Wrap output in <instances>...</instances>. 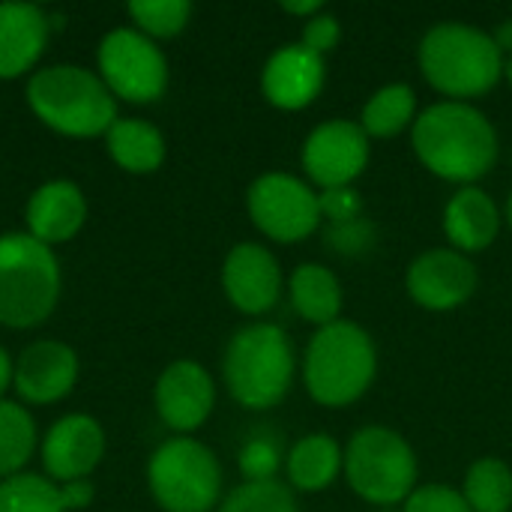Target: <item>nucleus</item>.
<instances>
[{
    "instance_id": "obj_41",
    "label": "nucleus",
    "mask_w": 512,
    "mask_h": 512,
    "mask_svg": "<svg viewBox=\"0 0 512 512\" xmlns=\"http://www.w3.org/2000/svg\"><path fill=\"white\" fill-rule=\"evenodd\" d=\"M381 512H396V510H381Z\"/></svg>"
},
{
    "instance_id": "obj_39",
    "label": "nucleus",
    "mask_w": 512,
    "mask_h": 512,
    "mask_svg": "<svg viewBox=\"0 0 512 512\" xmlns=\"http://www.w3.org/2000/svg\"><path fill=\"white\" fill-rule=\"evenodd\" d=\"M504 219H507V225H510V231H512V192H510V198H507V207H504Z\"/></svg>"
},
{
    "instance_id": "obj_24",
    "label": "nucleus",
    "mask_w": 512,
    "mask_h": 512,
    "mask_svg": "<svg viewBox=\"0 0 512 512\" xmlns=\"http://www.w3.org/2000/svg\"><path fill=\"white\" fill-rule=\"evenodd\" d=\"M417 120V93L405 81L384 84L360 111V126L369 138H396Z\"/></svg>"
},
{
    "instance_id": "obj_4",
    "label": "nucleus",
    "mask_w": 512,
    "mask_h": 512,
    "mask_svg": "<svg viewBox=\"0 0 512 512\" xmlns=\"http://www.w3.org/2000/svg\"><path fill=\"white\" fill-rule=\"evenodd\" d=\"M378 375V348L366 327L339 318L315 330L303 354V387L321 408L339 411L360 402Z\"/></svg>"
},
{
    "instance_id": "obj_17",
    "label": "nucleus",
    "mask_w": 512,
    "mask_h": 512,
    "mask_svg": "<svg viewBox=\"0 0 512 512\" xmlns=\"http://www.w3.org/2000/svg\"><path fill=\"white\" fill-rule=\"evenodd\" d=\"M327 84L324 57L312 54L300 42L276 48L261 69V93L279 111L309 108Z\"/></svg>"
},
{
    "instance_id": "obj_10",
    "label": "nucleus",
    "mask_w": 512,
    "mask_h": 512,
    "mask_svg": "<svg viewBox=\"0 0 512 512\" xmlns=\"http://www.w3.org/2000/svg\"><path fill=\"white\" fill-rule=\"evenodd\" d=\"M246 210L252 225L282 246L303 243L321 228V201L315 186L285 171L255 177L246 189Z\"/></svg>"
},
{
    "instance_id": "obj_23",
    "label": "nucleus",
    "mask_w": 512,
    "mask_h": 512,
    "mask_svg": "<svg viewBox=\"0 0 512 512\" xmlns=\"http://www.w3.org/2000/svg\"><path fill=\"white\" fill-rule=\"evenodd\" d=\"M345 468V450L339 447L336 438L324 432L303 435L285 456V474L288 486L306 495L330 489Z\"/></svg>"
},
{
    "instance_id": "obj_15",
    "label": "nucleus",
    "mask_w": 512,
    "mask_h": 512,
    "mask_svg": "<svg viewBox=\"0 0 512 512\" xmlns=\"http://www.w3.org/2000/svg\"><path fill=\"white\" fill-rule=\"evenodd\" d=\"M222 291L240 315H267L285 291L279 258L264 243L252 240L231 246L222 261Z\"/></svg>"
},
{
    "instance_id": "obj_21",
    "label": "nucleus",
    "mask_w": 512,
    "mask_h": 512,
    "mask_svg": "<svg viewBox=\"0 0 512 512\" xmlns=\"http://www.w3.org/2000/svg\"><path fill=\"white\" fill-rule=\"evenodd\" d=\"M102 138L108 159L126 174H156L168 156V141L162 129L141 117H117Z\"/></svg>"
},
{
    "instance_id": "obj_34",
    "label": "nucleus",
    "mask_w": 512,
    "mask_h": 512,
    "mask_svg": "<svg viewBox=\"0 0 512 512\" xmlns=\"http://www.w3.org/2000/svg\"><path fill=\"white\" fill-rule=\"evenodd\" d=\"M330 243H333V249L348 252V255L363 252V249L372 246V225H366L363 219L348 222V225H333L330 228Z\"/></svg>"
},
{
    "instance_id": "obj_8",
    "label": "nucleus",
    "mask_w": 512,
    "mask_h": 512,
    "mask_svg": "<svg viewBox=\"0 0 512 512\" xmlns=\"http://www.w3.org/2000/svg\"><path fill=\"white\" fill-rule=\"evenodd\" d=\"M147 489L162 512H213L222 504V465L204 441L174 435L150 453Z\"/></svg>"
},
{
    "instance_id": "obj_11",
    "label": "nucleus",
    "mask_w": 512,
    "mask_h": 512,
    "mask_svg": "<svg viewBox=\"0 0 512 512\" xmlns=\"http://www.w3.org/2000/svg\"><path fill=\"white\" fill-rule=\"evenodd\" d=\"M372 138L363 132L357 120H324L318 123L303 141V171L312 186L324 189H345L366 171L372 156Z\"/></svg>"
},
{
    "instance_id": "obj_22",
    "label": "nucleus",
    "mask_w": 512,
    "mask_h": 512,
    "mask_svg": "<svg viewBox=\"0 0 512 512\" xmlns=\"http://www.w3.org/2000/svg\"><path fill=\"white\" fill-rule=\"evenodd\" d=\"M288 297H291V306L294 312L315 324L318 330L327 327V324H336L342 318V303H345V294H342V282L339 276L324 267V264H315V261H306V264H297L294 273L288 276Z\"/></svg>"
},
{
    "instance_id": "obj_16",
    "label": "nucleus",
    "mask_w": 512,
    "mask_h": 512,
    "mask_svg": "<svg viewBox=\"0 0 512 512\" xmlns=\"http://www.w3.org/2000/svg\"><path fill=\"white\" fill-rule=\"evenodd\" d=\"M81 360L69 342L60 339H36L21 348L15 357V381L21 405H57L78 384Z\"/></svg>"
},
{
    "instance_id": "obj_6",
    "label": "nucleus",
    "mask_w": 512,
    "mask_h": 512,
    "mask_svg": "<svg viewBox=\"0 0 512 512\" xmlns=\"http://www.w3.org/2000/svg\"><path fill=\"white\" fill-rule=\"evenodd\" d=\"M63 273L51 246L27 231L0 234V327L33 330L60 303Z\"/></svg>"
},
{
    "instance_id": "obj_3",
    "label": "nucleus",
    "mask_w": 512,
    "mask_h": 512,
    "mask_svg": "<svg viewBox=\"0 0 512 512\" xmlns=\"http://www.w3.org/2000/svg\"><path fill=\"white\" fill-rule=\"evenodd\" d=\"M504 63L507 57L492 33L465 21H441L429 27L417 48L423 78L450 102L486 96L504 78Z\"/></svg>"
},
{
    "instance_id": "obj_2",
    "label": "nucleus",
    "mask_w": 512,
    "mask_h": 512,
    "mask_svg": "<svg viewBox=\"0 0 512 512\" xmlns=\"http://www.w3.org/2000/svg\"><path fill=\"white\" fill-rule=\"evenodd\" d=\"M24 99L42 126L66 138L105 135L120 117L117 99L99 72L81 63L39 66L24 84Z\"/></svg>"
},
{
    "instance_id": "obj_5",
    "label": "nucleus",
    "mask_w": 512,
    "mask_h": 512,
    "mask_svg": "<svg viewBox=\"0 0 512 512\" xmlns=\"http://www.w3.org/2000/svg\"><path fill=\"white\" fill-rule=\"evenodd\" d=\"M297 360L288 333L270 321H252L225 345L222 381L228 396L246 411L276 408L294 384Z\"/></svg>"
},
{
    "instance_id": "obj_31",
    "label": "nucleus",
    "mask_w": 512,
    "mask_h": 512,
    "mask_svg": "<svg viewBox=\"0 0 512 512\" xmlns=\"http://www.w3.org/2000/svg\"><path fill=\"white\" fill-rule=\"evenodd\" d=\"M279 471V450L270 438H252L240 450V474L246 483L276 480Z\"/></svg>"
},
{
    "instance_id": "obj_13",
    "label": "nucleus",
    "mask_w": 512,
    "mask_h": 512,
    "mask_svg": "<svg viewBox=\"0 0 512 512\" xmlns=\"http://www.w3.org/2000/svg\"><path fill=\"white\" fill-rule=\"evenodd\" d=\"M477 267L468 255L456 249H426L408 264L405 291L408 297L429 312H453L465 306L477 291Z\"/></svg>"
},
{
    "instance_id": "obj_26",
    "label": "nucleus",
    "mask_w": 512,
    "mask_h": 512,
    "mask_svg": "<svg viewBox=\"0 0 512 512\" xmlns=\"http://www.w3.org/2000/svg\"><path fill=\"white\" fill-rule=\"evenodd\" d=\"M462 495L471 512L512 510V468L498 456H483L465 471Z\"/></svg>"
},
{
    "instance_id": "obj_36",
    "label": "nucleus",
    "mask_w": 512,
    "mask_h": 512,
    "mask_svg": "<svg viewBox=\"0 0 512 512\" xmlns=\"http://www.w3.org/2000/svg\"><path fill=\"white\" fill-rule=\"evenodd\" d=\"M282 12H288V15H294V18H303V21H309L312 15L324 12V3H321V0H300V3H294V0H285V3H282Z\"/></svg>"
},
{
    "instance_id": "obj_32",
    "label": "nucleus",
    "mask_w": 512,
    "mask_h": 512,
    "mask_svg": "<svg viewBox=\"0 0 512 512\" xmlns=\"http://www.w3.org/2000/svg\"><path fill=\"white\" fill-rule=\"evenodd\" d=\"M318 201H321V219H327L333 225H348L363 216V198L354 186L324 189V192H318Z\"/></svg>"
},
{
    "instance_id": "obj_27",
    "label": "nucleus",
    "mask_w": 512,
    "mask_h": 512,
    "mask_svg": "<svg viewBox=\"0 0 512 512\" xmlns=\"http://www.w3.org/2000/svg\"><path fill=\"white\" fill-rule=\"evenodd\" d=\"M0 512H66V507L54 480L24 471L0 480Z\"/></svg>"
},
{
    "instance_id": "obj_20",
    "label": "nucleus",
    "mask_w": 512,
    "mask_h": 512,
    "mask_svg": "<svg viewBox=\"0 0 512 512\" xmlns=\"http://www.w3.org/2000/svg\"><path fill=\"white\" fill-rule=\"evenodd\" d=\"M501 222L504 213L480 186H459L444 207V237L450 240V249L462 255L486 252L498 240Z\"/></svg>"
},
{
    "instance_id": "obj_28",
    "label": "nucleus",
    "mask_w": 512,
    "mask_h": 512,
    "mask_svg": "<svg viewBox=\"0 0 512 512\" xmlns=\"http://www.w3.org/2000/svg\"><path fill=\"white\" fill-rule=\"evenodd\" d=\"M126 15L135 30L159 42V39H174L189 27L192 3L189 0H132L126 6Z\"/></svg>"
},
{
    "instance_id": "obj_1",
    "label": "nucleus",
    "mask_w": 512,
    "mask_h": 512,
    "mask_svg": "<svg viewBox=\"0 0 512 512\" xmlns=\"http://www.w3.org/2000/svg\"><path fill=\"white\" fill-rule=\"evenodd\" d=\"M411 144L429 174L459 186H477V180L495 168L501 153L495 123L477 105L450 99L417 114Z\"/></svg>"
},
{
    "instance_id": "obj_38",
    "label": "nucleus",
    "mask_w": 512,
    "mask_h": 512,
    "mask_svg": "<svg viewBox=\"0 0 512 512\" xmlns=\"http://www.w3.org/2000/svg\"><path fill=\"white\" fill-rule=\"evenodd\" d=\"M492 39H495V45L501 48L504 57L512 54V18H504V21L492 30Z\"/></svg>"
},
{
    "instance_id": "obj_29",
    "label": "nucleus",
    "mask_w": 512,
    "mask_h": 512,
    "mask_svg": "<svg viewBox=\"0 0 512 512\" xmlns=\"http://www.w3.org/2000/svg\"><path fill=\"white\" fill-rule=\"evenodd\" d=\"M219 512H300L294 489L279 480H261V483H240L231 489Z\"/></svg>"
},
{
    "instance_id": "obj_14",
    "label": "nucleus",
    "mask_w": 512,
    "mask_h": 512,
    "mask_svg": "<svg viewBox=\"0 0 512 512\" xmlns=\"http://www.w3.org/2000/svg\"><path fill=\"white\" fill-rule=\"evenodd\" d=\"M153 408L171 432L192 435L216 408V381L198 360H174L153 384Z\"/></svg>"
},
{
    "instance_id": "obj_19",
    "label": "nucleus",
    "mask_w": 512,
    "mask_h": 512,
    "mask_svg": "<svg viewBox=\"0 0 512 512\" xmlns=\"http://www.w3.org/2000/svg\"><path fill=\"white\" fill-rule=\"evenodd\" d=\"M27 234L45 246H63L78 237L87 222V195L75 180L54 177L39 183L24 204Z\"/></svg>"
},
{
    "instance_id": "obj_25",
    "label": "nucleus",
    "mask_w": 512,
    "mask_h": 512,
    "mask_svg": "<svg viewBox=\"0 0 512 512\" xmlns=\"http://www.w3.org/2000/svg\"><path fill=\"white\" fill-rule=\"evenodd\" d=\"M39 426L27 405L0 399V480L24 474L39 453Z\"/></svg>"
},
{
    "instance_id": "obj_35",
    "label": "nucleus",
    "mask_w": 512,
    "mask_h": 512,
    "mask_svg": "<svg viewBox=\"0 0 512 512\" xmlns=\"http://www.w3.org/2000/svg\"><path fill=\"white\" fill-rule=\"evenodd\" d=\"M96 498V486L90 480H72V483H63L60 486V501L66 512H78L87 510Z\"/></svg>"
},
{
    "instance_id": "obj_12",
    "label": "nucleus",
    "mask_w": 512,
    "mask_h": 512,
    "mask_svg": "<svg viewBox=\"0 0 512 512\" xmlns=\"http://www.w3.org/2000/svg\"><path fill=\"white\" fill-rule=\"evenodd\" d=\"M105 429L90 414H63L48 426L39 441V462L48 480L57 486L72 480H90L105 459Z\"/></svg>"
},
{
    "instance_id": "obj_40",
    "label": "nucleus",
    "mask_w": 512,
    "mask_h": 512,
    "mask_svg": "<svg viewBox=\"0 0 512 512\" xmlns=\"http://www.w3.org/2000/svg\"><path fill=\"white\" fill-rule=\"evenodd\" d=\"M504 78L510 81V87H512V54L507 57V63H504Z\"/></svg>"
},
{
    "instance_id": "obj_9",
    "label": "nucleus",
    "mask_w": 512,
    "mask_h": 512,
    "mask_svg": "<svg viewBox=\"0 0 512 512\" xmlns=\"http://www.w3.org/2000/svg\"><path fill=\"white\" fill-rule=\"evenodd\" d=\"M96 72L120 102L153 105L165 96L171 66L159 42L135 30L132 24L111 27L96 45Z\"/></svg>"
},
{
    "instance_id": "obj_33",
    "label": "nucleus",
    "mask_w": 512,
    "mask_h": 512,
    "mask_svg": "<svg viewBox=\"0 0 512 512\" xmlns=\"http://www.w3.org/2000/svg\"><path fill=\"white\" fill-rule=\"evenodd\" d=\"M339 39H342V24H339V18L333 12L324 9V12L312 15L309 21H303V39H300V45H306L312 54H318V57L330 54L339 45Z\"/></svg>"
},
{
    "instance_id": "obj_7",
    "label": "nucleus",
    "mask_w": 512,
    "mask_h": 512,
    "mask_svg": "<svg viewBox=\"0 0 512 512\" xmlns=\"http://www.w3.org/2000/svg\"><path fill=\"white\" fill-rule=\"evenodd\" d=\"M345 480L351 492L378 507L393 510L417 489V453L390 426H363L345 447Z\"/></svg>"
},
{
    "instance_id": "obj_37",
    "label": "nucleus",
    "mask_w": 512,
    "mask_h": 512,
    "mask_svg": "<svg viewBox=\"0 0 512 512\" xmlns=\"http://www.w3.org/2000/svg\"><path fill=\"white\" fill-rule=\"evenodd\" d=\"M15 381V357L0 345V399L6 396V390H12Z\"/></svg>"
},
{
    "instance_id": "obj_30",
    "label": "nucleus",
    "mask_w": 512,
    "mask_h": 512,
    "mask_svg": "<svg viewBox=\"0 0 512 512\" xmlns=\"http://www.w3.org/2000/svg\"><path fill=\"white\" fill-rule=\"evenodd\" d=\"M402 512H471V507L459 489L441 486V483H426V486H417L405 498Z\"/></svg>"
},
{
    "instance_id": "obj_18",
    "label": "nucleus",
    "mask_w": 512,
    "mask_h": 512,
    "mask_svg": "<svg viewBox=\"0 0 512 512\" xmlns=\"http://www.w3.org/2000/svg\"><path fill=\"white\" fill-rule=\"evenodd\" d=\"M51 30L48 9L24 0L0 3V81L30 78L51 42Z\"/></svg>"
}]
</instances>
